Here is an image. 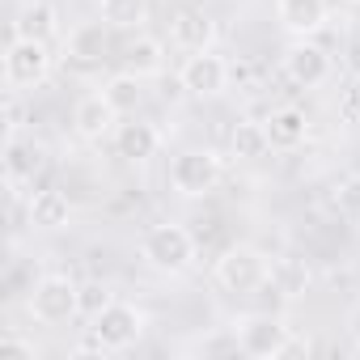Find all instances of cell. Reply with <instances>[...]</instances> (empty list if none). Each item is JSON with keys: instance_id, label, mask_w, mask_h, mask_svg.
Wrapping results in <instances>:
<instances>
[{"instance_id": "cell-20", "label": "cell", "mask_w": 360, "mask_h": 360, "mask_svg": "<svg viewBox=\"0 0 360 360\" xmlns=\"http://www.w3.org/2000/svg\"><path fill=\"white\" fill-rule=\"evenodd\" d=\"M98 13L110 30H140L148 22V0H98Z\"/></svg>"}, {"instance_id": "cell-6", "label": "cell", "mask_w": 360, "mask_h": 360, "mask_svg": "<svg viewBox=\"0 0 360 360\" xmlns=\"http://www.w3.org/2000/svg\"><path fill=\"white\" fill-rule=\"evenodd\" d=\"M94 326V335L102 339V347L106 352H123V347H136L140 339H144V330H148V318H144V309L140 305H131V301H110L98 318H89Z\"/></svg>"}, {"instance_id": "cell-30", "label": "cell", "mask_w": 360, "mask_h": 360, "mask_svg": "<svg viewBox=\"0 0 360 360\" xmlns=\"http://www.w3.org/2000/svg\"><path fill=\"white\" fill-rule=\"evenodd\" d=\"M356 102H360V89H356Z\"/></svg>"}, {"instance_id": "cell-7", "label": "cell", "mask_w": 360, "mask_h": 360, "mask_svg": "<svg viewBox=\"0 0 360 360\" xmlns=\"http://www.w3.org/2000/svg\"><path fill=\"white\" fill-rule=\"evenodd\" d=\"M47 72H51V51H47V43H43V39H18V34H13L9 51H5V81H9L13 89H26V85H39Z\"/></svg>"}, {"instance_id": "cell-16", "label": "cell", "mask_w": 360, "mask_h": 360, "mask_svg": "<svg viewBox=\"0 0 360 360\" xmlns=\"http://www.w3.org/2000/svg\"><path fill=\"white\" fill-rule=\"evenodd\" d=\"M68 217H72V200H68L60 187L30 191V225H34V229H64Z\"/></svg>"}, {"instance_id": "cell-18", "label": "cell", "mask_w": 360, "mask_h": 360, "mask_svg": "<svg viewBox=\"0 0 360 360\" xmlns=\"http://www.w3.org/2000/svg\"><path fill=\"white\" fill-rule=\"evenodd\" d=\"M229 148H233V157H242V161H259V157H267V153H271L267 123L242 119V123L233 127V136H229Z\"/></svg>"}, {"instance_id": "cell-1", "label": "cell", "mask_w": 360, "mask_h": 360, "mask_svg": "<svg viewBox=\"0 0 360 360\" xmlns=\"http://www.w3.org/2000/svg\"><path fill=\"white\" fill-rule=\"evenodd\" d=\"M140 259L161 276H183L195 263V233L187 225H174V221L153 225L140 238Z\"/></svg>"}, {"instance_id": "cell-24", "label": "cell", "mask_w": 360, "mask_h": 360, "mask_svg": "<svg viewBox=\"0 0 360 360\" xmlns=\"http://www.w3.org/2000/svg\"><path fill=\"white\" fill-rule=\"evenodd\" d=\"M110 301H115L110 284H102V280H85V284H81V314H85V318H98Z\"/></svg>"}, {"instance_id": "cell-13", "label": "cell", "mask_w": 360, "mask_h": 360, "mask_svg": "<svg viewBox=\"0 0 360 360\" xmlns=\"http://www.w3.org/2000/svg\"><path fill=\"white\" fill-rule=\"evenodd\" d=\"M212 34H217V26H212V18L204 9H178L174 22H169V39L183 51H208Z\"/></svg>"}, {"instance_id": "cell-22", "label": "cell", "mask_w": 360, "mask_h": 360, "mask_svg": "<svg viewBox=\"0 0 360 360\" xmlns=\"http://www.w3.org/2000/svg\"><path fill=\"white\" fill-rule=\"evenodd\" d=\"M102 94H106V102H110L119 115H136L140 102H144V85H140L136 72H119V77H110Z\"/></svg>"}, {"instance_id": "cell-17", "label": "cell", "mask_w": 360, "mask_h": 360, "mask_svg": "<svg viewBox=\"0 0 360 360\" xmlns=\"http://www.w3.org/2000/svg\"><path fill=\"white\" fill-rule=\"evenodd\" d=\"M267 136H271V148H301L305 144V136H309V119H305V110H297V106H280V110H271V119H267Z\"/></svg>"}, {"instance_id": "cell-9", "label": "cell", "mask_w": 360, "mask_h": 360, "mask_svg": "<svg viewBox=\"0 0 360 360\" xmlns=\"http://www.w3.org/2000/svg\"><path fill=\"white\" fill-rule=\"evenodd\" d=\"M284 77L292 81V85H301V89H318L326 77H330V56L318 47V43H309V39H297L288 51H284Z\"/></svg>"}, {"instance_id": "cell-26", "label": "cell", "mask_w": 360, "mask_h": 360, "mask_svg": "<svg viewBox=\"0 0 360 360\" xmlns=\"http://www.w3.org/2000/svg\"><path fill=\"white\" fill-rule=\"evenodd\" d=\"M339 212L343 217H360V174H352V178L339 183Z\"/></svg>"}, {"instance_id": "cell-8", "label": "cell", "mask_w": 360, "mask_h": 360, "mask_svg": "<svg viewBox=\"0 0 360 360\" xmlns=\"http://www.w3.org/2000/svg\"><path fill=\"white\" fill-rule=\"evenodd\" d=\"M178 81H183V89L195 94V98H217V94L229 89L233 68L221 56H212V51H191L187 64H183V72H178Z\"/></svg>"}, {"instance_id": "cell-15", "label": "cell", "mask_w": 360, "mask_h": 360, "mask_svg": "<svg viewBox=\"0 0 360 360\" xmlns=\"http://www.w3.org/2000/svg\"><path fill=\"white\" fill-rule=\"evenodd\" d=\"M161 148V131L153 127V123H119L115 127V153L123 157V161H148L153 153Z\"/></svg>"}, {"instance_id": "cell-2", "label": "cell", "mask_w": 360, "mask_h": 360, "mask_svg": "<svg viewBox=\"0 0 360 360\" xmlns=\"http://www.w3.org/2000/svg\"><path fill=\"white\" fill-rule=\"evenodd\" d=\"M217 284H221L225 292L250 297V292H259V288L271 284V259H267L259 246L238 242V246L221 250V259H217Z\"/></svg>"}, {"instance_id": "cell-19", "label": "cell", "mask_w": 360, "mask_h": 360, "mask_svg": "<svg viewBox=\"0 0 360 360\" xmlns=\"http://www.w3.org/2000/svg\"><path fill=\"white\" fill-rule=\"evenodd\" d=\"M123 64H127V72H136V77H153V72H161V64H165V47H161L157 39L140 34V39H131V43L123 47Z\"/></svg>"}, {"instance_id": "cell-21", "label": "cell", "mask_w": 360, "mask_h": 360, "mask_svg": "<svg viewBox=\"0 0 360 360\" xmlns=\"http://www.w3.org/2000/svg\"><path fill=\"white\" fill-rule=\"evenodd\" d=\"M13 34L18 39H51L56 34V9L51 5H43V0H34V5H26L22 13H18V22H13Z\"/></svg>"}, {"instance_id": "cell-23", "label": "cell", "mask_w": 360, "mask_h": 360, "mask_svg": "<svg viewBox=\"0 0 360 360\" xmlns=\"http://www.w3.org/2000/svg\"><path fill=\"white\" fill-rule=\"evenodd\" d=\"M271 288L280 297H301L309 288V267L301 259H276L271 263Z\"/></svg>"}, {"instance_id": "cell-3", "label": "cell", "mask_w": 360, "mask_h": 360, "mask_svg": "<svg viewBox=\"0 0 360 360\" xmlns=\"http://www.w3.org/2000/svg\"><path fill=\"white\" fill-rule=\"evenodd\" d=\"M26 309L30 318L47 322V326H60V322H72L81 314V284L51 271V276H39L30 284V297H26Z\"/></svg>"}, {"instance_id": "cell-27", "label": "cell", "mask_w": 360, "mask_h": 360, "mask_svg": "<svg viewBox=\"0 0 360 360\" xmlns=\"http://www.w3.org/2000/svg\"><path fill=\"white\" fill-rule=\"evenodd\" d=\"M347 64H352V72H356V77H360V39H356V43H352V51H347Z\"/></svg>"}, {"instance_id": "cell-25", "label": "cell", "mask_w": 360, "mask_h": 360, "mask_svg": "<svg viewBox=\"0 0 360 360\" xmlns=\"http://www.w3.org/2000/svg\"><path fill=\"white\" fill-rule=\"evenodd\" d=\"M13 356L34 360V356H39V347H34L30 339H22L18 330H5V339H0V360H13Z\"/></svg>"}, {"instance_id": "cell-10", "label": "cell", "mask_w": 360, "mask_h": 360, "mask_svg": "<svg viewBox=\"0 0 360 360\" xmlns=\"http://www.w3.org/2000/svg\"><path fill=\"white\" fill-rule=\"evenodd\" d=\"M43 169H47V144L9 136V144H5V178H9V187H18V191L30 187Z\"/></svg>"}, {"instance_id": "cell-29", "label": "cell", "mask_w": 360, "mask_h": 360, "mask_svg": "<svg viewBox=\"0 0 360 360\" xmlns=\"http://www.w3.org/2000/svg\"><path fill=\"white\" fill-rule=\"evenodd\" d=\"M347 5H360V0H347Z\"/></svg>"}, {"instance_id": "cell-28", "label": "cell", "mask_w": 360, "mask_h": 360, "mask_svg": "<svg viewBox=\"0 0 360 360\" xmlns=\"http://www.w3.org/2000/svg\"><path fill=\"white\" fill-rule=\"evenodd\" d=\"M347 322H352V335H356V339H360V301H356V305H352V318H347Z\"/></svg>"}, {"instance_id": "cell-5", "label": "cell", "mask_w": 360, "mask_h": 360, "mask_svg": "<svg viewBox=\"0 0 360 360\" xmlns=\"http://www.w3.org/2000/svg\"><path fill=\"white\" fill-rule=\"evenodd\" d=\"M233 330H238L242 356H250V360H280V356H288V352L297 347L292 330H288L280 318H271V314H250V318H242Z\"/></svg>"}, {"instance_id": "cell-12", "label": "cell", "mask_w": 360, "mask_h": 360, "mask_svg": "<svg viewBox=\"0 0 360 360\" xmlns=\"http://www.w3.org/2000/svg\"><path fill=\"white\" fill-rule=\"evenodd\" d=\"M115 119H119V110L106 102V94H85L72 110V127L81 140H102L115 127Z\"/></svg>"}, {"instance_id": "cell-4", "label": "cell", "mask_w": 360, "mask_h": 360, "mask_svg": "<svg viewBox=\"0 0 360 360\" xmlns=\"http://www.w3.org/2000/svg\"><path fill=\"white\" fill-rule=\"evenodd\" d=\"M221 183V157L212 148H183L169 161V187L183 200H200Z\"/></svg>"}, {"instance_id": "cell-11", "label": "cell", "mask_w": 360, "mask_h": 360, "mask_svg": "<svg viewBox=\"0 0 360 360\" xmlns=\"http://www.w3.org/2000/svg\"><path fill=\"white\" fill-rule=\"evenodd\" d=\"M276 18L288 34H318L330 18V5L326 0H276Z\"/></svg>"}, {"instance_id": "cell-14", "label": "cell", "mask_w": 360, "mask_h": 360, "mask_svg": "<svg viewBox=\"0 0 360 360\" xmlns=\"http://www.w3.org/2000/svg\"><path fill=\"white\" fill-rule=\"evenodd\" d=\"M110 51V26L106 22H81L68 34V56L77 64H102Z\"/></svg>"}]
</instances>
